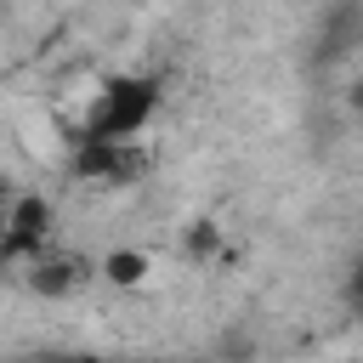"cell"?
Instances as JSON below:
<instances>
[{"mask_svg":"<svg viewBox=\"0 0 363 363\" xmlns=\"http://www.w3.org/2000/svg\"><path fill=\"white\" fill-rule=\"evenodd\" d=\"M159 96H164L159 74H119V79H108V85L96 91V102H91V113H85V130H79V136L136 142V136L153 125Z\"/></svg>","mask_w":363,"mask_h":363,"instance_id":"1","label":"cell"},{"mask_svg":"<svg viewBox=\"0 0 363 363\" xmlns=\"http://www.w3.org/2000/svg\"><path fill=\"white\" fill-rule=\"evenodd\" d=\"M51 244V199L45 193H17L11 199V216H6V238H0V255L11 267L23 261H40Z\"/></svg>","mask_w":363,"mask_h":363,"instance_id":"2","label":"cell"},{"mask_svg":"<svg viewBox=\"0 0 363 363\" xmlns=\"http://www.w3.org/2000/svg\"><path fill=\"white\" fill-rule=\"evenodd\" d=\"M142 147L136 142H102V136H79L74 142V176L85 182H108V187H125L142 176Z\"/></svg>","mask_w":363,"mask_h":363,"instance_id":"3","label":"cell"},{"mask_svg":"<svg viewBox=\"0 0 363 363\" xmlns=\"http://www.w3.org/2000/svg\"><path fill=\"white\" fill-rule=\"evenodd\" d=\"M79 261H68V255H40V261H28V289L34 295H45V301H62V295H74L79 289Z\"/></svg>","mask_w":363,"mask_h":363,"instance_id":"4","label":"cell"},{"mask_svg":"<svg viewBox=\"0 0 363 363\" xmlns=\"http://www.w3.org/2000/svg\"><path fill=\"white\" fill-rule=\"evenodd\" d=\"M96 272H102L113 289H136V284L147 278V255H142V250H108Z\"/></svg>","mask_w":363,"mask_h":363,"instance_id":"5","label":"cell"},{"mask_svg":"<svg viewBox=\"0 0 363 363\" xmlns=\"http://www.w3.org/2000/svg\"><path fill=\"white\" fill-rule=\"evenodd\" d=\"M187 255H193V261H216V255H227L216 221H193V233H187Z\"/></svg>","mask_w":363,"mask_h":363,"instance_id":"6","label":"cell"},{"mask_svg":"<svg viewBox=\"0 0 363 363\" xmlns=\"http://www.w3.org/2000/svg\"><path fill=\"white\" fill-rule=\"evenodd\" d=\"M346 306L363 312V261H352V272H346Z\"/></svg>","mask_w":363,"mask_h":363,"instance_id":"7","label":"cell"},{"mask_svg":"<svg viewBox=\"0 0 363 363\" xmlns=\"http://www.w3.org/2000/svg\"><path fill=\"white\" fill-rule=\"evenodd\" d=\"M352 108L363 113V74H357V85H352Z\"/></svg>","mask_w":363,"mask_h":363,"instance_id":"8","label":"cell"}]
</instances>
